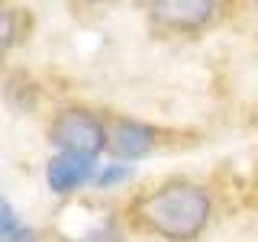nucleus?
I'll return each instance as SVG.
<instances>
[{
    "instance_id": "nucleus-1",
    "label": "nucleus",
    "mask_w": 258,
    "mask_h": 242,
    "mask_svg": "<svg viewBox=\"0 0 258 242\" xmlns=\"http://www.w3.org/2000/svg\"><path fill=\"white\" fill-rule=\"evenodd\" d=\"M213 200L207 188L190 181L161 184L139 200V220L149 232L168 242H194L207 229Z\"/></svg>"
},
{
    "instance_id": "nucleus-2",
    "label": "nucleus",
    "mask_w": 258,
    "mask_h": 242,
    "mask_svg": "<svg viewBox=\"0 0 258 242\" xmlns=\"http://www.w3.org/2000/svg\"><path fill=\"white\" fill-rule=\"evenodd\" d=\"M48 142L58 152H81V155L97 158L107 149V123L91 110H61L48 126Z\"/></svg>"
},
{
    "instance_id": "nucleus-3",
    "label": "nucleus",
    "mask_w": 258,
    "mask_h": 242,
    "mask_svg": "<svg viewBox=\"0 0 258 242\" xmlns=\"http://www.w3.org/2000/svg\"><path fill=\"white\" fill-rule=\"evenodd\" d=\"M149 13L171 32H197L216 16V0H149Z\"/></svg>"
},
{
    "instance_id": "nucleus-4",
    "label": "nucleus",
    "mask_w": 258,
    "mask_h": 242,
    "mask_svg": "<svg viewBox=\"0 0 258 242\" xmlns=\"http://www.w3.org/2000/svg\"><path fill=\"white\" fill-rule=\"evenodd\" d=\"M97 177V161L91 155H81V152H58V155L48 158L45 165V181L48 191L58 194V197H68L78 188L91 184Z\"/></svg>"
},
{
    "instance_id": "nucleus-5",
    "label": "nucleus",
    "mask_w": 258,
    "mask_h": 242,
    "mask_svg": "<svg viewBox=\"0 0 258 242\" xmlns=\"http://www.w3.org/2000/svg\"><path fill=\"white\" fill-rule=\"evenodd\" d=\"M158 142V133L152 126L139 123V119L119 116L107 126V152L123 161H136L142 155H149Z\"/></svg>"
},
{
    "instance_id": "nucleus-6",
    "label": "nucleus",
    "mask_w": 258,
    "mask_h": 242,
    "mask_svg": "<svg viewBox=\"0 0 258 242\" xmlns=\"http://www.w3.org/2000/svg\"><path fill=\"white\" fill-rule=\"evenodd\" d=\"M129 177H133V165H107L103 171H97L94 184L100 191H110V188H116V184L129 181Z\"/></svg>"
},
{
    "instance_id": "nucleus-7",
    "label": "nucleus",
    "mask_w": 258,
    "mask_h": 242,
    "mask_svg": "<svg viewBox=\"0 0 258 242\" xmlns=\"http://www.w3.org/2000/svg\"><path fill=\"white\" fill-rule=\"evenodd\" d=\"M13 229H20V220H16V210L10 207V200L0 194V242L10 236Z\"/></svg>"
},
{
    "instance_id": "nucleus-8",
    "label": "nucleus",
    "mask_w": 258,
    "mask_h": 242,
    "mask_svg": "<svg viewBox=\"0 0 258 242\" xmlns=\"http://www.w3.org/2000/svg\"><path fill=\"white\" fill-rule=\"evenodd\" d=\"M13 39H16V16L0 7V52H7L13 45Z\"/></svg>"
},
{
    "instance_id": "nucleus-9",
    "label": "nucleus",
    "mask_w": 258,
    "mask_h": 242,
    "mask_svg": "<svg viewBox=\"0 0 258 242\" xmlns=\"http://www.w3.org/2000/svg\"><path fill=\"white\" fill-rule=\"evenodd\" d=\"M75 242H123V236H119L113 226H97V229H91L87 236H81Z\"/></svg>"
},
{
    "instance_id": "nucleus-10",
    "label": "nucleus",
    "mask_w": 258,
    "mask_h": 242,
    "mask_svg": "<svg viewBox=\"0 0 258 242\" xmlns=\"http://www.w3.org/2000/svg\"><path fill=\"white\" fill-rule=\"evenodd\" d=\"M4 242H36V232H32V229H23V226H20V229H13Z\"/></svg>"
},
{
    "instance_id": "nucleus-11",
    "label": "nucleus",
    "mask_w": 258,
    "mask_h": 242,
    "mask_svg": "<svg viewBox=\"0 0 258 242\" xmlns=\"http://www.w3.org/2000/svg\"><path fill=\"white\" fill-rule=\"evenodd\" d=\"M87 4H107V0H87Z\"/></svg>"
},
{
    "instance_id": "nucleus-12",
    "label": "nucleus",
    "mask_w": 258,
    "mask_h": 242,
    "mask_svg": "<svg viewBox=\"0 0 258 242\" xmlns=\"http://www.w3.org/2000/svg\"><path fill=\"white\" fill-rule=\"evenodd\" d=\"M255 10H258V0H255Z\"/></svg>"
}]
</instances>
